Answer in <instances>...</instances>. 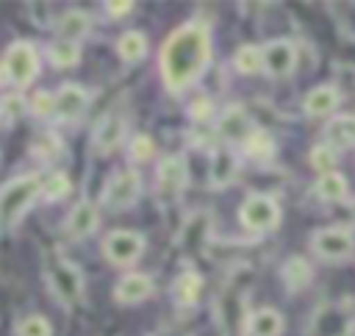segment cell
<instances>
[{
    "label": "cell",
    "mask_w": 355,
    "mask_h": 336,
    "mask_svg": "<svg viewBox=\"0 0 355 336\" xmlns=\"http://www.w3.org/2000/svg\"><path fill=\"white\" fill-rule=\"evenodd\" d=\"M0 117H3V111H0Z\"/></svg>",
    "instance_id": "cell-38"
},
{
    "label": "cell",
    "mask_w": 355,
    "mask_h": 336,
    "mask_svg": "<svg viewBox=\"0 0 355 336\" xmlns=\"http://www.w3.org/2000/svg\"><path fill=\"white\" fill-rule=\"evenodd\" d=\"M3 72H6V81L14 89H28L39 75V50H36V44L28 42V39L11 42L8 50H6V58H3Z\"/></svg>",
    "instance_id": "cell-3"
},
{
    "label": "cell",
    "mask_w": 355,
    "mask_h": 336,
    "mask_svg": "<svg viewBox=\"0 0 355 336\" xmlns=\"http://www.w3.org/2000/svg\"><path fill=\"white\" fill-rule=\"evenodd\" d=\"M89 92L80 83H61L58 92L53 94V119L72 125L78 119H83V114L89 111Z\"/></svg>",
    "instance_id": "cell-10"
},
{
    "label": "cell",
    "mask_w": 355,
    "mask_h": 336,
    "mask_svg": "<svg viewBox=\"0 0 355 336\" xmlns=\"http://www.w3.org/2000/svg\"><path fill=\"white\" fill-rule=\"evenodd\" d=\"M255 131V125H252V119H250V114H247V108L244 106H227L222 114H219V119H216V133L225 139V142H241L244 144V139L250 136Z\"/></svg>",
    "instance_id": "cell-14"
},
{
    "label": "cell",
    "mask_w": 355,
    "mask_h": 336,
    "mask_svg": "<svg viewBox=\"0 0 355 336\" xmlns=\"http://www.w3.org/2000/svg\"><path fill=\"white\" fill-rule=\"evenodd\" d=\"M25 108H28V100H25L19 92H14V94H8V97L0 100V111H3L6 117H11V119H17Z\"/></svg>",
    "instance_id": "cell-34"
},
{
    "label": "cell",
    "mask_w": 355,
    "mask_h": 336,
    "mask_svg": "<svg viewBox=\"0 0 355 336\" xmlns=\"http://www.w3.org/2000/svg\"><path fill=\"white\" fill-rule=\"evenodd\" d=\"M116 53L122 61H141L147 56V36L141 31H128L116 39Z\"/></svg>",
    "instance_id": "cell-26"
},
{
    "label": "cell",
    "mask_w": 355,
    "mask_h": 336,
    "mask_svg": "<svg viewBox=\"0 0 355 336\" xmlns=\"http://www.w3.org/2000/svg\"><path fill=\"white\" fill-rule=\"evenodd\" d=\"M17 336H53V325L44 314H28L17 322Z\"/></svg>",
    "instance_id": "cell-30"
},
{
    "label": "cell",
    "mask_w": 355,
    "mask_h": 336,
    "mask_svg": "<svg viewBox=\"0 0 355 336\" xmlns=\"http://www.w3.org/2000/svg\"><path fill=\"white\" fill-rule=\"evenodd\" d=\"M308 161H311V167H313L319 175H324V172H333V167H336V161H338V153H336L333 147H327V144H316V147L308 153Z\"/></svg>",
    "instance_id": "cell-32"
},
{
    "label": "cell",
    "mask_w": 355,
    "mask_h": 336,
    "mask_svg": "<svg viewBox=\"0 0 355 336\" xmlns=\"http://www.w3.org/2000/svg\"><path fill=\"white\" fill-rule=\"evenodd\" d=\"M64 153V142H61V136L58 133H53V131H44V133H39L33 142H31V156L33 158H39V161H53L55 156H61Z\"/></svg>",
    "instance_id": "cell-28"
},
{
    "label": "cell",
    "mask_w": 355,
    "mask_h": 336,
    "mask_svg": "<svg viewBox=\"0 0 355 336\" xmlns=\"http://www.w3.org/2000/svg\"><path fill=\"white\" fill-rule=\"evenodd\" d=\"M42 178L36 172L17 175L0 186V230H11L14 225L22 222L28 208L36 203L42 194Z\"/></svg>",
    "instance_id": "cell-2"
},
{
    "label": "cell",
    "mask_w": 355,
    "mask_h": 336,
    "mask_svg": "<svg viewBox=\"0 0 355 336\" xmlns=\"http://www.w3.org/2000/svg\"><path fill=\"white\" fill-rule=\"evenodd\" d=\"M280 280H283V286H286L291 294H300V292H305V289L311 286L313 269H311V264H308L302 255H288V258L283 261V267H280Z\"/></svg>",
    "instance_id": "cell-20"
},
{
    "label": "cell",
    "mask_w": 355,
    "mask_h": 336,
    "mask_svg": "<svg viewBox=\"0 0 355 336\" xmlns=\"http://www.w3.org/2000/svg\"><path fill=\"white\" fill-rule=\"evenodd\" d=\"M244 153L252 158V161H258V164H266V161H272V156H275V139L263 131V128H255L247 139H244Z\"/></svg>",
    "instance_id": "cell-24"
},
{
    "label": "cell",
    "mask_w": 355,
    "mask_h": 336,
    "mask_svg": "<svg viewBox=\"0 0 355 336\" xmlns=\"http://www.w3.org/2000/svg\"><path fill=\"white\" fill-rule=\"evenodd\" d=\"M233 67L241 75H255L263 69V50L258 44H241L233 56Z\"/></svg>",
    "instance_id": "cell-27"
},
{
    "label": "cell",
    "mask_w": 355,
    "mask_h": 336,
    "mask_svg": "<svg viewBox=\"0 0 355 336\" xmlns=\"http://www.w3.org/2000/svg\"><path fill=\"white\" fill-rule=\"evenodd\" d=\"M313 194L322 200V203H344L347 194H349V180L341 175V172H324L316 178L313 183Z\"/></svg>",
    "instance_id": "cell-22"
},
{
    "label": "cell",
    "mask_w": 355,
    "mask_h": 336,
    "mask_svg": "<svg viewBox=\"0 0 355 336\" xmlns=\"http://www.w3.org/2000/svg\"><path fill=\"white\" fill-rule=\"evenodd\" d=\"M263 72L269 78H286L297 67V47L288 39H272L263 47Z\"/></svg>",
    "instance_id": "cell-12"
},
{
    "label": "cell",
    "mask_w": 355,
    "mask_h": 336,
    "mask_svg": "<svg viewBox=\"0 0 355 336\" xmlns=\"http://www.w3.org/2000/svg\"><path fill=\"white\" fill-rule=\"evenodd\" d=\"M125 128H128V119H125L122 111H116V108L105 111V114L97 119L94 131H92V153H94V156H103V158L111 156V153L122 144Z\"/></svg>",
    "instance_id": "cell-11"
},
{
    "label": "cell",
    "mask_w": 355,
    "mask_h": 336,
    "mask_svg": "<svg viewBox=\"0 0 355 336\" xmlns=\"http://www.w3.org/2000/svg\"><path fill=\"white\" fill-rule=\"evenodd\" d=\"M103 8L108 11V17H128V14L133 11V3H130V0H125V3H114V0H108Z\"/></svg>",
    "instance_id": "cell-36"
},
{
    "label": "cell",
    "mask_w": 355,
    "mask_h": 336,
    "mask_svg": "<svg viewBox=\"0 0 355 336\" xmlns=\"http://www.w3.org/2000/svg\"><path fill=\"white\" fill-rule=\"evenodd\" d=\"M211 64V31L202 22H186L161 44L158 69L169 94L189 92Z\"/></svg>",
    "instance_id": "cell-1"
},
{
    "label": "cell",
    "mask_w": 355,
    "mask_h": 336,
    "mask_svg": "<svg viewBox=\"0 0 355 336\" xmlns=\"http://www.w3.org/2000/svg\"><path fill=\"white\" fill-rule=\"evenodd\" d=\"M47 278H50L53 292L61 297V303H67V305L80 303V297H83V275L72 261L55 255L50 261V267H47Z\"/></svg>",
    "instance_id": "cell-9"
},
{
    "label": "cell",
    "mask_w": 355,
    "mask_h": 336,
    "mask_svg": "<svg viewBox=\"0 0 355 336\" xmlns=\"http://www.w3.org/2000/svg\"><path fill=\"white\" fill-rule=\"evenodd\" d=\"M147 242L139 230H128V228H116L111 233H105L103 239V253L114 267H133L141 253H144Z\"/></svg>",
    "instance_id": "cell-7"
},
{
    "label": "cell",
    "mask_w": 355,
    "mask_h": 336,
    "mask_svg": "<svg viewBox=\"0 0 355 336\" xmlns=\"http://www.w3.org/2000/svg\"><path fill=\"white\" fill-rule=\"evenodd\" d=\"M97 225H100V208L83 197L69 208V214L64 219V233L69 239H89L97 230Z\"/></svg>",
    "instance_id": "cell-13"
},
{
    "label": "cell",
    "mask_w": 355,
    "mask_h": 336,
    "mask_svg": "<svg viewBox=\"0 0 355 336\" xmlns=\"http://www.w3.org/2000/svg\"><path fill=\"white\" fill-rule=\"evenodd\" d=\"M283 328H286L283 314L272 305H263V308H255L244 317L241 336H280Z\"/></svg>",
    "instance_id": "cell-16"
},
{
    "label": "cell",
    "mask_w": 355,
    "mask_h": 336,
    "mask_svg": "<svg viewBox=\"0 0 355 336\" xmlns=\"http://www.w3.org/2000/svg\"><path fill=\"white\" fill-rule=\"evenodd\" d=\"M239 175V156L233 153L230 144H219L211 153V164H208V183L214 189H225L236 180Z\"/></svg>",
    "instance_id": "cell-15"
},
{
    "label": "cell",
    "mask_w": 355,
    "mask_h": 336,
    "mask_svg": "<svg viewBox=\"0 0 355 336\" xmlns=\"http://www.w3.org/2000/svg\"><path fill=\"white\" fill-rule=\"evenodd\" d=\"M155 292L153 286V278L144 275V272H128L116 280L114 286V300L119 305H136V303H144L150 294Z\"/></svg>",
    "instance_id": "cell-17"
},
{
    "label": "cell",
    "mask_w": 355,
    "mask_h": 336,
    "mask_svg": "<svg viewBox=\"0 0 355 336\" xmlns=\"http://www.w3.org/2000/svg\"><path fill=\"white\" fill-rule=\"evenodd\" d=\"M200 297H202V278L197 272H191V269L180 272L175 278V283H172V300L178 305L189 308V305H197Z\"/></svg>",
    "instance_id": "cell-23"
},
{
    "label": "cell",
    "mask_w": 355,
    "mask_h": 336,
    "mask_svg": "<svg viewBox=\"0 0 355 336\" xmlns=\"http://www.w3.org/2000/svg\"><path fill=\"white\" fill-rule=\"evenodd\" d=\"M128 156H130L133 164H144V161H150L155 156V142L147 133H136L128 142Z\"/></svg>",
    "instance_id": "cell-31"
},
{
    "label": "cell",
    "mask_w": 355,
    "mask_h": 336,
    "mask_svg": "<svg viewBox=\"0 0 355 336\" xmlns=\"http://www.w3.org/2000/svg\"><path fill=\"white\" fill-rule=\"evenodd\" d=\"M349 208H352V214H355V200H352V205H349Z\"/></svg>",
    "instance_id": "cell-37"
},
{
    "label": "cell",
    "mask_w": 355,
    "mask_h": 336,
    "mask_svg": "<svg viewBox=\"0 0 355 336\" xmlns=\"http://www.w3.org/2000/svg\"><path fill=\"white\" fill-rule=\"evenodd\" d=\"M239 222L250 233H269L280 225V203L272 194L252 192L239 205Z\"/></svg>",
    "instance_id": "cell-5"
},
{
    "label": "cell",
    "mask_w": 355,
    "mask_h": 336,
    "mask_svg": "<svg viewBox=\"0 0 355 336\" xmlns=\"http://www.w3.org/2000/svg\"><path fill=\"white\" fill-rule=\"evenodd\" d=\"M47 56H50V64L58 67V69H69L80 61V42H67V39H55L50 42L47 47Z\"/></svg>",
    "instance_id": "cell-25"
},
{
    "label": "cell",
    "mask_w": 355,
    "mask_h": 336,
    "mask_svg": "<svg viewBox=\"0 0 355 336\" xmlns=\"http://www.w3.org/2000/svg\"><path fill=\"white\" fill-rule=\"evenodd\" d=\"M322 144L333 147L336 153L355 147V114L330 117V122H324V131H322Z\"/></svg>",
    "instance_id": "cell-18"
},
{
    "label": "cell",
    "mask_w": 355,
    "mask_h": 336,
    "mask_svg": "<svg viewBox=\"0 0 355 336\" xmlns=\"http://www.w3.org/2000/svg\"><path fill=\"white\" fill-rule=\"evenodd\" d=\"M311 250L322 258V261H347L355 253V236L349 228L344 225H330V228H319L311 236Z\"/></svg>",
    "instance_id": "cell-6"
},
{
    "label": "cell",
    "mask_w": 355,
    "mask_h": 336,
    "mask_svg": "<svg viewBox=\"0 0 355 336\" xmlns=\"http://www.w3.org/2000/svg\"><path fill=\"white\" fill-rule=\"evenodd\" d=\"M141 197V175L139 169H116L105 186H103V194H100V205L108 208V211H128L139 203Z\"/></svg>",
    "instance_id": "cell-4"
},
{
    "label": "cell",
    "mask_w": 355,
    "mask_h": 336,
    "mask_svg": "<svg viewBox=\"0 0 355 336\" xmlns=\"http://www.w3.org/2000/svg\"><path fill=\"white\" fill-rule=\"evenodd\" d=\"M28 111L31 114H36V117H53V94L50 92H44V89H39V92H33V97L28 100Z\"/></svg>",
    "instance_id": "cell-33"
},
{
    "label": "cell",
    "mask_w": 355,
    "mask_h": 336,
    "mask_svg": "<svg viewBox=\"0 0 355 336\" xmlns=\"http://www.w3.org/2000/svg\"><path fill=\"white\" fill-rule=\"evenodd\" d=\"M189 183V167H186V158L180 153H172V156H164L155 167V192L161 200L172 203L183 194Z\"/></svg>",
    "instance_id": "cell-8"
},
{
    "label": "cell",
    "mask_w": 355,
    "mask_h": 336,
    "mask_svg": "<svg viewBox=\"0 0 355 336\" xmlns=\"http://www.w3.org/2000/svg\"><path fill=\"white\" fill-rule=\"evenodd\" d=\"M211 114H214V103H211L208 97H197V100L189 106V117H191L194 122H208Z\"/></svg>",
    "instance_id": "cell-35"
},
{
    "label": "cell",
    "mask_w": 355,
    "mask_h": 336,
    "mask_svg": "<svg viewBox=\"0 0 355 336\" xmlns=\"http://www.w3.org/2000/svg\"><path fill=\"white\" fill-rule=\"evenodd\" d=\"M69 189H72V183H69L67 172L55 169V172L42 183V197L50 200V203H58V200H64V197L69 194Z\"/></svg>",
    "instance_id": "cell-29"
},
{
    "label": "cell",
    "mask_w": 355,
    "mask_h": 336,
    "mask_svg": "<svg viewBox=\"0 0 355 336\" xmlns=\"http://www.w3.org/2000/svg\"><path fill=\"white\" fill-rule=\"evenodd\" d=\"M92 28V17L80 8H69L58 17L55 22V39H67V42H78L80 36H86Z\"/></svg>",
    "instance_id": "cell-21"
},
{
    "label": "cell",
    "mask_w": 355,
    "mask_h": 336,
    "mask_svg": "<svg viewBox=\"0 0 355 336\" xmlns=\"http://www.w3.org/2000/svg\"><path fill=\"white\" fill-rule=\"evenodd\" d=\"M338 103H341V92L333 83H319L305 94L302 111L308 117H327V114H333L338 108Z\"/></svg>",
    "instance_id": "cell-19"
}]
</instances>
